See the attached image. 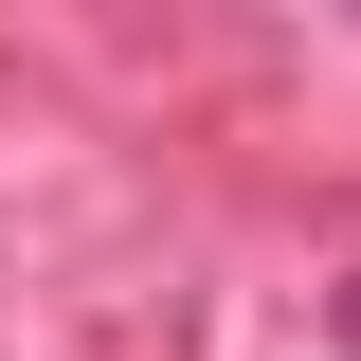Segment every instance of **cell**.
Segmentation results:
<instances>
[{
    "label": "cell",
    "instance_id": "obj_1",
    "mask_svg": "<svg viewBox=\"0 0 361 361\" xmlns=\"http://www.w3.org/2000/svg\"><path fill=\"white\" fill-rule=\"evenodd\" d=\"M325 325H343V361H361V271H343V289H325Z\"/></svg>",
    "mask_w": 361,
    "mask_h": 361
}]
</instances>
